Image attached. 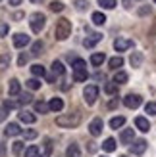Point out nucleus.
I'll use <instances>...</instances> for the list:
<instances>
[{
  "label": "nucleus",
  "mask_w": 156,
  "mask_h": 157,
  "mask_svg": "<svg viewBox=\"0 0 156 157\" xmlns=\"http://www.w3.org/2000/svg\"><path fill=\"white\" fill-rule=\"evenodd\" d=\"M23 147H25V146H23V142H19V140H18V142H14V146H12V151H14V155H19V153H23Z\"/></svg>",
  "instance_id": "obj_36"
},
{
  "label": "nucleus",
  "mask_w": 156,
  "mask_h": 157,
  "mask_svg": "<svg viewBox=\"0 0 156 157\" xmlns=\"http://www.w3.org/2000/svg\"><path fill=\"white\" fill-rule=\"evenodd\" d=\"M27 61H29V56H27V54H21V56L18 58V65H19V67H23V65L27 63Z\"/></svg>",
  "instance_id": "obj_42"
},
{
  "label": "nucleus",
  "mask_w": 156,
  "mask_h": 157,
  "mask_svg": "<svg viewBox=\"0 0 156 157\" xmlns=\"http://www.w3.org/2000/svg\"><path fill=\"white\" fill-rule=\"evenodd\" d=\"M98 4L104 10H112V8H116V0H98Z\"/></svg>",
  "instance_id": "obj_35"
},
{
  "label": "nucleus",
  "mask_w": 156,
  "mask_h": 157,
  "mask_svg": "<svg viewBox=\"0 0 156 157\" xmlns=\"http://www.w3.org/2000/svg\"><path fill=\"white\" fill-rule=\"evenodd\" d=\"M141 104H143V98L139 96V94H127V96L123 98V105L129 107V109H137Z\"/></svg>",
  "instance_id": "obj_5"
},
{
  "label": "nucleus",
  "mask_w": 156,
  "mask_h": 157,
  "mask_svg": "<svg viewBox=\"0 0 156 157\" xmlns=\"http://www.w3.org/2000/svg\"><path fill=\"white\" fill-rule=\"evenodd\" d=\"M31 2H33V4H41L43 0H31Z\"/></svg>",
  "instance_id": "obj_52"
},
{
  "label": "nucleus",
  "mask_w": 156,
  "mask_h": 157,
  "mask_svg": "<svg viewBox=\"0 0 156 157\" xmlns=\"http://www.w3.org/2000/svg\"><path fill=\"white\" fill-rule=\"evenodd\" d=\"M146 150V140H137V142L131 146V151H133L135 155H143Z\"/></svg>",
  "instance_id": "obj_12"
},
{
  "label": "nucleus",
  "mask_w": 156,
  "mask_h": 157,
  "mask_svg": "<svg viewBox=\"0 0 156 157\" xmlns=\"http://www.w3.org/2000/svg\"><path fill=\"white\" fill-rule=\"evenodd\" d=\"M154 4H156V0H154Z\"/></svg>",
  "instance_id": "obj_54"
},
{
  "label": "nucleus",
  "mask_w": 156,
  "mask_h": 157,
  "mask_svg": "<svg viewBox=\"0 0 156 157\" xmlns=\"http://www.w3.org/2000/svg\"><path fill=\"white\" fill-rule=\"evenodd\" d=\"M35 111H37V113H48V104H46V101H43V100L35 101Z\"/></svg>",
  "instance_id": "obj_30"
},
{
  "label": "nucleus",
  "mask_w": 156,
  "mask_h": 157,
  "mask_svg": "<svg viewBox=\"0 0 156 157\" xmlns=\"http://www.w3.org/2000/svg\"><path fill=\"white\" fill-rule=\"evenodd\" d=\"M133 46H135V42L131 40V38H116V40H114L116 52H125L129 48H133Z\"/></svg>",
  "instance_id": "obj_6"
},
{
  "label": "nucleus",
  "mask_w": 156,
  "mask_h": 157,
  "mask_svg": "<svg viewBox=\"0 0 156 157\" xmlns=\"http://www.w3.org/2000/svg\"><path fill=\"white\" fill-rule=\"evenodd\" d=\"M18 96H19V100H18V104H19V105H27V104H31V101H33V96H31V94L19 92Z\"/></svg>",
  "instance_id": "obj_26"
},
{
  "label": "nucleus",
  "mask_w": 156,
  "mask_h": 157,
  "mask_svg": "<svg viewBox=\"0 0 156 157\" xmlns=\"http://www.w3.org/2000/svg\"><path fill=\"white\" fill-rule=\"evenodd\" d=\"M127 78H129V77H127L125 71H118V73L114 75V84H125Z\"/></svg>",
  "instance_id": "obj_23"
},
{
  "label": "nucleus",
  "mask_w": 156,
  "mask_h": 157,
  "mask_svg": "<svg viewBox=\"0 0 156 157\" xmlns=\"http://www.w3.org/2000/svg\"><path fill=\"white\" fill-rule=\"evenodd\" d=\"M120 157H125V155H120Z\"/></svg>",
  "instance_id": "obj_53"
},
{
  "label": "nucleus",
  "mask_w": 156,
  "mask_h": 157,
  "mask_svg": "<svg viewBox=\"0 0 156 157\" xmlns=\"http://www.w3.org/2000/svg\"><path fill=\"white\" fill-rule=\"evenodd\" d=\"M52 73H54V75H64V73H66L64 63H62V61H58V59H54V61H52Z\"/></svg>",
  "instance_id": "obj_21"
},
{
  "label": "nucleus",
  "mask_w": 156,
  "mask_h": 157,
  "mask_svg": "<svg viewBox=\"0 0 156 157\" xmlns=\"http://www.w3.org/2000/svg\"><path fill=\"white\" fill-rule=\"evenodd\" d=\"M39 155V147L37 146H29L25 150V157H37Z\"/></svg>",
  "instance_id": "obj_37"
},
{
  "label": "nucleus",
  "mask_w": 156,
  "mask_h": 157,
  "mask_svg": "<svg viewBox=\"0 0 156 157\" xmlns=\"http://www.w3.org/2000/svg\"><path fill=\"white\" fill-rule=\"evenodd\" d=\"M25 84L29 86L31 90H39V88H41V81H39V78H35V77H33V78H29Z\"/></svg>",
  "instance_id": "obj_34"
},
{
  "label": "nucleus",
  "mask_w": 156,
  "mask_h": 157,
  "mask_svg": "<svg viewBox=\"0 0 156 157\" xmlns=\"http://www.w3.org/2000/svg\"><path fill=\"white\" fill-rule=\"evenodd\" d=\"M91 19H92V23H95V25H104V23H106V15H104L102 12H95Z\"/></svg>",
  "instance_id": "obj_24"
},
{
  "label": "nucleus",
  "mask_w": 156,
  "mask_h": 157,
  "mask_svg": "<svg viewBox=\"0 0 156 157\" xmlns=\"http://www.w3.org/2000/svg\"><path fill=\"white\" fill-rule=\"evenodd\" d=\"M129 4H131V0H123V6L125 8H129Z\"/></svg>",
  "instance_id": "obj_51"
},
{
  "label": "nucleus",
  "mask_w": 156,
  "mask_h": 157,
  "mask_svg": "<svg viewBox=\"0 0 156 157\" xmlns=\"http://www.w3.org/2000/svg\"><path fill=\"white\" fill-rule=\"evenodd\" d=\"M104 92L108 94V96H114V94H118V84L106 82V84H104Z\"/></svg>",
  "instance_id": "obj_31"
},
{
  "label": "nucleus",
  "mask_w": 156,
  "mask_h": 157,
  "mask_svg": "<svg viewBox=\"0 0 156 157\" xmlns=\"http://www.w3.org/2000/svg\"><path fill=\"white\" fill-rule=\"evenodd\" d=\"M87 69H73V81L75 82H83V81H87Z\"/></svg>",
  "instance_id": "obj_15"
},
{
  "label": "nucleus",
  "mask_w": 156,
  "mask_h": 157,
  "mask_svg": "<svg viewBox=\"0 0 156 157\" xmlns=\"http://www.w3.org/2000/svg\"><path fill=\"white\" fill-rule=\"evenodd\" d=\"M66 155H68V157H79V155H81L79 146H77V144H69L68 150H66Z\"/></svg>",
  "instance_id": "obj_22"
},
{
  "label": "nucleus",
  "mask_w": 156,
  "mask_h": 157,
  "mask_svg": "<svg viewBox=\"0 0 156 157\" xmlns=\"http://www.w3.org/2000/svg\"><path fill=\"white\" fill-rule=\"evenodd\" d=\"M6 117H8V109L6 107H0V123L6 121Z\"/></svg>",
  "instance_id": "obj_46"
},
{
  "label": "nucleus",
  "mask_w": 156,
  "mask_h": 157,
  "mask_svg": "<svg viewBox=\"0 0 156 157\" xmlns=\"http://www.w3.org/2000/svg\"><path fill=\"white\" fill-rule=\"evenodd\" d=\"M145 111L149 115H156V101H149V104L145 105Z\"/></svg>",
  "instance_id": "obj_38"
},
{
  "label": "nucleus",
  "mask_w": 156,
  "mask_h": 157,
  "mask_svg": "<svg viewBox=\"0 0 156 157\" xmlns=\"http://www.w3.org/2000/svg\"><path fill=\"white\" fill-rule=\"evenodd\" d=\"M133 140H135V130L133 128H125V130H121V134H120V142L121 144H133Z\"/></svg>",
  "instance_id": "obj_8"
},
{
  "label": "nucleus",
  "mask_w": 156,
  "mask_h": 157,
  "mask_svg": "<svg viewBox=\"0 0 156 157\" xmlns=\"http://www.w3.org/2000/svg\"><path fill=\"white\" fill-rule=\"evenodd\" d=\"M43 50H44V44H43L41 40L33 42V46H31V54H33V56H41Z\"/></svg>",
  "instance_id": "obj_27"
},
{
  "label": "nucleus",
  "mask_w": 156,
  "mask_h": 157,
  "mask_svg": "<svg viewBox=\"0 0 156 157\" xmlns=\"http://www.w3.org/2000/svg\"><path fill=\"white\" fill-rule=\"evenodd\" d=\"M87 6H89L87 0H75V10L83 12V10H87Z\"/></svg>",
  "instance_id": "obj_39"
},
{
  "label": "nucleus",
  "mask_w": 156,
  "mask_h": 157,
  "mask_svg": "<svg viewBox=\"0 0 156 157\" xmlns=\"http://www.w3.org/2000/svg\"><path fill=\"white\" fill-rule=\"evenodd\" d=\"M102 150L108 151V153L114 151V150H116V140H114V138H106V140H104V144H102Z\"/></svg>",
  "instance_id": "obj_29"
},
{
  "label": "nucleus",
  "mask_w": 156,
  "mask_h": 157,
  "mask_svg": "<svg viewBox=\"0 0 156 157\" xmlns=\"http://www.w3.org/2000/svg\"><path fill=\"white\" fill-rule=\"evenodd\" d=\"M81 123V115L79 113H68V115H60L56 117V124L62 128H75Z\"/></svg>",
  "instance_id": "obj_2"
},
{
  "label": "nucleus",
  "mask_w": 156,
  "mask_h": 157,
  "mask_svg": "<svg viewBox=\"0 0 156 157\" xmlns=\"http://www.w3.org/2000/svg\"><path fill=\"white\" fill-rule=\"evenodd\" d=\"M4 132H6V136H18V134H21V128H19L18 123H10Z\"/></svg>",
  "instance_id": "obj_16"
},
{
  "label": "nucleus",
  "mask_w": 156,
  "mask_h": 157,
  "mask_svg": "<svg viewBox=\"0 0 156 157\" xmlns=\"http://www.w3.org/2000/svg\"><path fill=\"white\" fill-rule=\"evenodd\" d=\"M104 59H106L104 54H102V52H96V54H92V56H91V63L95 65V67H98V65L104 63Z\"/></svg>",
  "instance_id": "obj_20"
},
{
  "label": "nucleus",
  "mask_w": 156,
  "mask_h": 157,
  "mask_svg": "<svg viewBox=\"0 0 156 157\" xmlns=\"http://www.w3.org/2000/svg\"><path fill=\"white\" fill-rule=\"evenodd\" d=\"M29 25H31V31H33V33H41V31L44 29V25H46V17H44V13H41V12L33 13V15H31Z\"/></svg>",
  "instance_id": "obj_3"
},
{
  "label": "nucleus",
  "mask_w": 156,
  "mask_h": 157,
  "mask_svg": "<svg viewBox=\"0 0 156 157\" xmlns=\"http://www.w3.org/2000/svg\"><path fill=\"white\" fill-rule=\"evenodd\" d=\"M21 0H10V6H19Z\"/></svg>",
  "instance_id": "obj_50"
},
{
  "label": "nucleus",
  "mask_w": 156,
  "mask_h": 157,
  "mask_svg": "<svg viewBox=\"0 0 156 157\" xmlns=\"http://www.w3.org/2000/svg\"><path fill=\"white\" fill-rule=\"evenodd\" d=\"M108 107H110V109L118 107V100H110V104H108Z\"/></svg>",
  "instance_id": "obj_47"
},
{
  "label": "nucleus",
  "mask_w": 156,
  "mask_h": 157,
  "mask_svg": "<svg viewBox=\"0 0 156 157\" xmlns=\"http://www.w3.org/2000/svg\"><path fill=\"white\" fill-rule=\"evenodd\" d=\"M19 121L25 123V124H33V123L37 121V117H35L33 113H29V111H21V113H19Z\"/></svg>",
  "instance_id": "obj_18"
},
{
  "label": "nucleus",
  "mask_w": 156,
  "mask_h": 157,
  "mask_svg": "<svg viewBox=\"0 0 156 157\" xmlns=\"http://www.w3.org/2000/svg\"><path fill=\"white\" fill-rule=\"evenodd\" d=\"M64 109V101H62V98H52L48 101V111H62Z\"/></svg>",
  "instance_id": "obj_11"
},
{
  "label": "nucleus",
  "mask_w": 156,
  "mask_h": 157,
  "mask_svg": "<svg viewBox=\"0 0 156 157\" xmlns=\"http://www.w3.org/2000/svg\"><path fill=\"white\" fill-rule=\"evenodd\" d=\"M50 153H52V140L46 138L43 150H39V155H37V157H50Z\"/></svg>",
  "instance_id": "obj_13"
},
{
  "label": "nucleus",
  "mask_w": 156,
  "mask_h": 157,
  "mask_svg": "<svg viewBox=\"0 0 156 157\" xmlns=\"http://www.w3.org/2000/svg\"><path fill=\"white\" fill-rule=\"evenodd\" d=\"M102 127H104L102 119H100V117H95V119L89 123V132H91L92 136H98L100 132H102Z\"/></svg>",
  "instance_id": "obj_7"
},
{
  "label": "nucleus",
  "mask_w": 156,
  "mask_h": 157,
  "mask_svg": "<svg viewBox=\"0 0 156 157\" xmlns=\"http://www.w3.org/2000/svg\"><path fill=\"white\" fill-rule=\"evenodd\" d=\"M23 136H25L27 140H33V138H37V130H25Z\"/></svg>",
  "instance_id": "obj_44"
},
{
  "label": "nucleus",
  "mask_w": 156,
  "mask_h": 157,
  "mask_svg": "<svg viewBox=\"0 0 156 157\" xmlns=\"http://www.w3.org/2000/svg\"><path fill=\"white\" fill-rule=\"evenodd\" d=\"M146 12H150V8H141V10H139V13H141V15H145Z\"/></svg>",
  "instance_id": "obj_48"
},
{
  "label": "nucleus",
  "mask_w": 156,
  "mask_h": 157,
  "mask_svg": "<svg viewBox=\"0 0 156 157\" xmlns=\"http://www.w3.org/2000/svg\"><path fill=\"white\" fill-rule=\"evenodd\" d=\"M129 63H131V67H141L143 54L141 52H133V54H131V58H129Z\"/></svg>",
  "instance_id": "obj_17"
},
{
  "label": "nucleus",
  "mask_w": 156,
  "mask_h": 157,
  "mask_svg": "<svg viewBox=\"0 0 156 157\" xmlns=\"http://www.w3.org/2000/svg\"><path fill=\"white\" fill-rule=\"evenodd\" d=\"M2 107H6L8 111H10V109H15V107H19V104H18V101H14V100H6Z\"/></svg>",
  "instance_id": "obj_41"
},
{
  "label": "nucleus",
  "mask_w": 156,
  "mask_h": 157,
  "mask_svg": "<svg viewBox=\"0 0 156 157\" xmlns=\"http://www.w3.org/2000/svg\"><path fill=\"white\" fill-rule=\"evenodd\" d=\"M8 90H10V96H18V94L21 92V86H19V81H18V78H12V81H10Z\"/></svg>",
  "instance_id": "obj_19"
},
{
  "label": "nucleus",
  "mask_w": 156,
  "mask_h": 157,
  "mask_svg": "<svg viewBox=\"0 0 156 157\" xmlns=\"http://www.w3.org/2000/svg\"><path fill=\"white\" fill-rule=\"evenodd\" d=\"M8 63H10V56H8V54L0 56V67H8Z\"/></svg>",
  "instance_id": "obj_43"
},
{
  "label": "nucleus",
  "mask_w": 156,
  "mask_h": 157,
  "mask_svg": "<svg viewBox=\"0 0 156 157\" xmlns=\"http://www.w3.org/2000/svg\"><path fill=\"white\" fill-rule=\"evenodd\" d=\"M108 63H110V67H112V69H118V67H121V65H123V58H121V56H116V58H112L110 61H108Z\"/></svg>",
  "instance_id": "obj_32"
},
{
  "label": "nucleus",
  "mask_w": 156,
  "mask_h": 157,
  "mask_svg": "<svg viewBox=\"0 0 156 157\" xmlns=\"http://www.w3.org/2000/svg\"><path fill=\"white\" fill-rule=\"evenodd\" d=\"M72 67H73V69H87V61L81 59V58H75L73 63H72Z\"/></svg>",
  "instance_id": "obj_33"
},
{
  "label": "nucleus",
  "mask_w": 156,
  "mask_h": 157,
  "mask_svg": "<svg viewBox=\"0 0 156 157\" xmlns=\"http://www.w3.org/2000/svg\"><path fill=\"white\" fill-rule=\"evenodd\" d=\"M123 124H125V117H121V115L112 117V119H110V127L112 128H120V127H123Z\"/></svg>",
  "instance_id": "obj_25"
},
{
  "label": "nucleus",
  "mask_w": 156,
  "mask_h": 157,
  "mask_svg": "<svg viewBox=\"0 0 156 157\" xmlns=\"http://www.w3.org/2000/svg\"><path fill=\"white\" fill-rule=\"evenodd\" d=\"M83 98H85V104H87V105H92V104L96 101V98H98V86H95V84L85 86Z\"/></svg>",
  "instance_id": "obj_4"
},
{
  "label": "nucleus",
  "mask_w": 156,
  "mask_h": 157,
  "mask_svg": "<svg viewBox=\"0 0 156 157\" xmlns=\"http://www.w3.org/2000/svg\"><path fill=\"white\" fill-rule=\"evenodd\" d=\"M21 17H23L21 12H15V13H14V19H21Z\"/></svg>",
  "instance_id": "obj_49"
},
{
  "label": "nucleus",
  "mask_w": 156,
  "mask_h": 157,
  "mask_svg": "<svg viewBox=\"0 0 156 157\" xmlns=\"http://www.w3.org/2000/svg\"><path fill=\"white\" fill-rule=\"evenodd\" d=\"M98 40H102V35H100V33H92L89 38H85V40H83V46H85V48H92Z\"/></svg>",
  "instance_id": "obj_10"
},
{
  "label": "nucleus",
  "mask_w": 156,
  "mask_h": 157,
  "mask_svg": "<svg viewBox=\"0 0 156 157\" xmlns=\"http://www.w3.org/2000/svg\"><path fill=\"white\" fill-rule=\"evenodd\" d=\"M69 35H72V21L66 19V17L58 19L56 29H54V36H56V40H66Z\"/></svg>",
  "instance_id": "obj_1"
},
{
  "label": "nucleus",
  "mask_w": 156,
  "mask_h": 157,
  "mask_svg": "<svg viewBox=\"0 0 156 157\" xmlns=\"http://www.w3.org/2000/svg\"><path fill=\"white\" fill-rule=\"evenodd\" d=\"M135 127L139 130H143V132H149L150 130V123L146 121L145 117H137V119H135Z\"/></svg>",
  "instance_id": "obj_14"
},
{
  "label": "nucleus",
  "mask_w": 156,
  "mask_h": 157,
  "mask_svg": "<svg viewBox=\"0 0 156 157\" xmlns=\"http://www.w3.org/2000/svg\"><path fill=\"white\" fill-rule=\"evenodd\" d=\"M31 73H33V77H35V78H37V77H44V75H46L44 67H43L41 63H35L33 67H31Z\"/></svg>",
  "instance_id": "obj_28"
},
{
  "label": "nucleus",
  "mask_w": 156,
  "mask_h": 157,
  "mask_svg": "<svg viewBox=\"0 0 156 157\" xmlns=\"http://www.w3.org/2000/svg\"><path fill=\"white\" fill-rule=\"evenodd\" d=\"M8 31H10V27H8L6 23H0V36H6Z\"/></svg>",
  "instance_id": "obj_45"
},
{
  "label": "nucleus",
  "mask_w": 156,
  "mask_h": 157,
  "mask_svg": "<svg viewBox=\"0 0 156 157\" xmlns=\"http://www.w3.org/2000/svg\"><path fill=\"white\" fill-rule=\"evenodd\" d=\"M29 42H31V38L25 33H15L14 35V46L15 48H23V46H27Z\"/></svg>",
  "instance_id": "obj_9"
},
{
  "label": "nucleus",
  "mask_w": 156,
  "mask_h": 157,
  "mask_svg": "<svg viewBox=\"0 0 156 157\" xmlns=\"http://www.w3.org/2000/svg\"><path fill=\"white\" fill-rule=\"evenodd\" d=\"M50 10L52 12H62V10H64V4L58 2V0H54V2H50Z\"/></svg>",
  "instance_id": "obj_40"
}]
</instances>
